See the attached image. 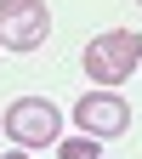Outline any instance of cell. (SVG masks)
<instances>
[{
  "mask_svg": "<svg viewBox=\"0 0 142 159\" xmlns=\"http://www.w3.org/2000/svg\"><path fill=\"white\" fill-rule=\"evenodd\" d=\"M136 68H142V34H136V29L97 34L91 46H85V74H91L103 91H114L119 80H131Z\"/></svg>",
  "mask_w": 142,
  "mask_h": 159,
  "instance_id": "1",
  "label": "cell"
},
{
  "mask_svg": "<svg viewBox=\"0 0 142 159\" xmlns=\"http://www.w3.org/2000/svg\"><path fill=\"white\" fill-rule=\"evenodd\" d=\"M51 34V6L46 0H0V46L6 51H34Z\"/></svg>",
  "mask_w": 142,
  "mask_h": 159,
  "instance_id": "2",
  "label": "cell"
},
{
  "mask_svg": "<svg viewBox=\"0 0 142 159\" xmlns=\"http://www.w3.org/2000/svg\"><path fill=\"white\" fill-rule=\"evenodd\" d=\"M57 131H63V114L46 97H17L6 108V136L17 148H46V142H57Z\"/></svg>",
  "mask_w": 142,
  "mask_h": 159,
  "instance_id": "3",
  "label": "cell"
},
{
  "mask_svg": "<svg viewBox=\"0 0 142 159\" xmlns=\"http://www.w3.org/2000/svg\"><path fill=\"white\" fill-rule=\"evenodd\" d=\"M74 119H80L85 136H97V142H114V136L131 131V108L119 102L114 91H85V97L74 102Z\"/></svg>",
  "mask_w": 142,
  "mask_h": 159,
  "instance_id": "4",
  "label": "cell"
},
{
  "mask_svg": "<svg viewBox=\"0 0 142 159\" xmlns=\"http://www.w3.org/2000/svg\"><path fill=\"white\" fill-rule=\"evenodd\" d=\"M57 159H97V136H74V142H63Z\"/></svg>",
  "mask_w": 142,
  "mask_h": 159,
  "instance_id": "5",
  "label": "cell"
},
{
  "mask_svg": "<svg viewBox=\"0 0 142 159\" xmlns=\"http://www.w3.org/2000/svg\"><path fill=\"white\" fill-rule=\"evenodd\" d=\"M0 159H29V148H11V153H0Z\"/></svg>",
  "mask_w": 142,
  "mask_h": 159,
  "instance_id": "6",
  "label": "cell"
},
{
  "mask_svg": "<svg viewBox=\"0 0 142 159\" xmlns=\"http://www.w3.org/2000/svg\"><path fill=\"white\" fill-rule=\"evenodd\" d=\"M136 6H142V0H136Z\"/></svg>",
  "mask_w": 142,
  "mask_h": 159,
  "instance_id": "7",
  "label": "cell"
}]
</instances>
